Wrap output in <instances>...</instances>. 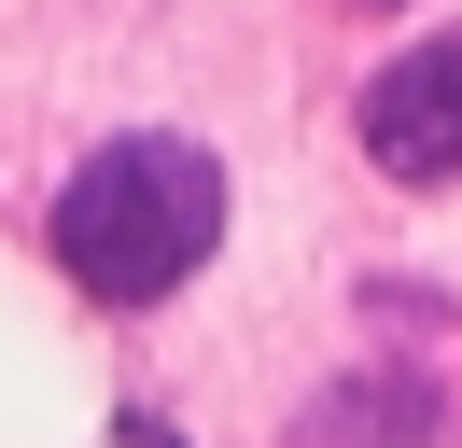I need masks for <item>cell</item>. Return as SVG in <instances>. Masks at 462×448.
<instances>
[{"instance_id": "7a4b0ae2", "label": "cell", "mask_w": 462, "mask_h": 448, "mask_svg": "<svg viewBox=\"0 0 462 448\" xmlns=\"http://www.w3.org/2000/svg\"><path fill=\"white\" fill-rule=\"evenodd\" d=\"M365 154L393 182H462V42H420L365 84Z\"/></svg>"}, {"instance_id": "6da1fadb", "label": "cell", "mask_w": 462, "mask_h": 448, "mask_svg": "<svg viewBox=\"0 0 462 448\" xmlns=\"http://www.w3.org/2000/svg\"><path fill=\"white\" fill-rule=\"evenodd\" d=\"M210 238H225V168L197 140H98L57 196V266L113 308H154L169 280H197Z\"/></svg>"}]
</instances>
